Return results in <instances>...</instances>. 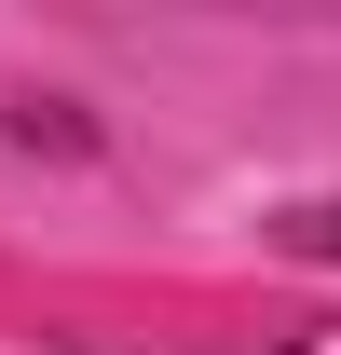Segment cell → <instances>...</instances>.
Wrapping results in <instances>:
<instances>
[{"label":"cell","instance_id":"cell-1","mask_svg":"<svg viewBox=\"0 0 341 355\" xmlns=\"http://www.w3.org/2000/svg\"><path fill=\"white\" fill-rule=\"evenodd\" d=\"M273 246H287V260H341V205H287Z\"/></svg>","mask_w":341,"mask_h":355}]
</instances>
